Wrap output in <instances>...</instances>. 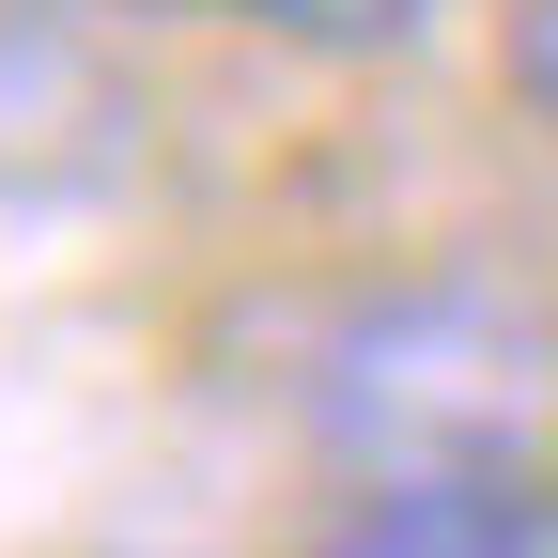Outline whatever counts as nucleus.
I'll return each mask as SVG.
<instances>
[{
    "label": "nucleus",
    "instance_id": "f257e3e1",
    "mask_svg": "<svg viewBox=\"0 0 558 558\" xmlns=\"http://www.w3.org/2000/svg\"><path fill=\"white\" fill-rule=\"evenodd\" d=\"M558 341L497 279H388L311 341V435L341 481H527Z\"/></svg>",
    "mask_w": 558,
    "mask_h": 558
},
{
    "label": "nucleus",
    "instance_id": "f03ea898",
    "mask_svg": "<svg viewBox=\"0 0 558 558\" xmlns=\"http://www.w3.org/2000/svg\"><path fill=\"white\" fill-rule=\"evenodd\" d=\"M527 497L512 481H357V512L326 527V558H512Z\"/></svg>",
    "mask_w": 558,
    "mask_h": 558
},
{
    "label": "nucleus",
    "instance_id": "7ed1b4c3",
    "mask_svg": "<svg viewBox=\"0 0 558 558\" xmlns=\"http://www.w3.org/2000/svg\"><path fill=\"white\" fill-rule=\"evenodd\" d=\"M264 32H295V47H403L435 0H248Z\"/></svg>",
    "mask_w": 558,
    "mask_h": 558
},
{
    "label": "nucleus",
    "instance_id": "20e7f679",
    "mask_svg": "<svg viewBox=\"0 0 558 558\" xmlns=\"http://www.w3.org/2000/svg\"><path fill=\"white\" fill-rule=\"evenodd\" d=\"M512 94H527V124L558 140V0H512Z\"/></svg>",
    "mask_w": 558,
    "mask_h": 558
},
{
    "label": "nucleus",
    "instance_id": "39448f33",
    "mask_svg": "<svg viewBox=\"0 0 558 558\" xmlns=\"http://www.w3.org/2000/svg\"><path fill=\"white\" fill-rule=\"evenodd\" d=\"M512 558H558V497H527V543H512Z\"/></svg>",
    "mask_w": 558,
    "mask_h": 558
}]
</instances>
